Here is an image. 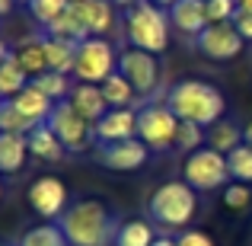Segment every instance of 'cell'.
<instances>
[{
    "label": "cell",
    "instance_id": "6da1fadb",
    "mask_svg": "<svg viewBox=\"0 0 252 246\" xmlns=\"http://www.w3.org/2000/svg\"><path fill=\"white\" fill-rule=\"evenodd\" d=\"M58 224L70 246H112L118 230L115 214L99 198H80L58 217Z\"/></svg>",
    "mask_w": 252,
    "mask_h": 246
},
{
    "label": "cell",
    "instance_id": "7a4b0ae2",
    "mask_svg": "<svg viewBox=\"0 0 252 246\" xmlns=\"http://www.w3.org/2000/svg\"><path fill=\"white\" fill-rule=\"evenodd\" d=\"M166 105L179 115V122H195L201 128H214L227 112L223 93L204 80H179L166 93Z\"/></svg>",
    "mask_w": 252,
    "mask_h": 246
},
{
    "label": "cell",
    "instance_id": "3957f363",
    "mask_svg": "<svg viewBox=\"0 0 252 246\" xmlns=\"http://www.w3.org/2000/svg\"><path fill=\"white\" fill-rule=\"evenodd\" d=\"M169 13H163V6H154L150 0H137L125 10V35L131 48L163 55L169 48Z\"/></svg>",
    "mask_w": 252,
    "mask_h": 246
},
{
    "label": "cell",
    "instance_id": "277c9868",
    "mask_svg": "<svg viewBox=\"0 0 252 246\" xmlns=\"http://www.w3.org/2000/svg\"><path fill=\"white\" fill-rule=\"evenodd\" d=\"M195 208H198L195 189L185 179H169V182L157 185V192L147 202L150 217L163 227H185L195 217Z\"/></svg>",
    "mask_w": 252,
    "mask_h": 246
},
{
    "label": "cell",
    "instance_id": "5b68a950",
    "mask_svg": "<svg viewBox=\"0 0 252 246\" xmlns=\"http://www.w3.org/2000/svg\"><path fill=\"white\" fill-rule=\"evenodd\" d=\"M118 70V55L105 35H90L77 45L74 77L80 83H105Z\"/></svg>",
    "mask_w": 252,
    "mask_h": 246
},
{
    "label": "cell",
    "instance_id": "8992f818",
    "mask_svg": "<svg viewBox=\"0 0 252 246\" xmlns=\"http://www.w3.org/2000/svg\"><path fill=\"white\" fill-rule=\"evenodd\" d=\"M137 138L150 150H169L179 138V115L166 103H147L137 112Z\"/></svg>",
    "mask_w": 252,
    "mask_h": 246
},
{
    "label": "cell",
    "instance_id": "52a82bcc",
    "mask_svg": "<svg viewBox=\"0 0 252 246\" xmlns=\"http://www.w3.org/2000/svg\"><path fill=\"white\" fill-rule=\"evenodd\" d=\"M182 179L191 189H201V192L230 185L227 154H220V150H214V147H201V150H195V154H189V160L182 166Z\"/></svg>",
    "mask_w": 252,
    "mask_h": 246
},
{
    "label": "cell",
    "instance_id": "ba28073f",
    "mask_svg": "<svg viewBox=\"0 0 252 246\" xmlns=\"http://www.w3.org/2000/svg\"><path fill=\"white\" fill-rule=\"evenodd\" d=\"M48 128L55 131L58 141H61L67 150H74V154L86 150L93 144V138H96V125L86 122L80 112L74 109V103H70V99L55 103V109H51V115H48Z\"/></svg>",
    "mask_w": 252,
    "mask_h": 246
},
{
    "label": "cell",
    "instance_id": "9c48e42d",
    "mask_svg": "<svg viewBox=\"0 0 252 246\" xmlns=\"http://www.w3.org/2000/svg\"><path fill=\"white\" fill-rule=\"evenodd\" d=\"M118 74L134 86L137 96H150V93L160 86V61L157 55L141 48H125L118 55Z\"/></svg>",
    "mask_w": 252,
    "mask_h": 246
},
{
    "label": "cell",
    "instance_id": "30bf717a",
    "mask_svg": "<svg viewBox=\"0 0 252 246\" xmlns=\"http://www.w3.org/2000/svg\"><path fill=\"white\" fill-rule=\"evenodd\" d=\"M243 42H246V38L236 32L233 23H211L208 29L195 38V48L201 51L204 58H211V61H233L243 51Z\"/></svg>",
    "mask_w": 252,
    "mask_h": 246
},
{
    "label": "cell",
    "instance_id": "8fae6325",
    "mask_svg": "<svg viewBox=\"0 0 252 246\" xmlns=\"http://www.w3.org/2000/svg\"><path fill=\"white\" fill-rule=\"evenodd\" d=\"M29 205L45 221H55V217H61L67 211V185L58 176H38L29 185Z\"/></svg>",
    "mask_w": 252,
    "mask_h": 246
},
{
    "label": "cell",
    "instance_id": "7c38bea8",
    "mask_svg": "<svg viewBox=\"0 0 252 246\" xmlns=\"http://www.w3.org/2000/svg\"><path fill=\"white\" fill-rule=\"evenodd\" d=\"M150 157V147L141 141V138H131V141H115V144H99L96 160L105 166V170L115 173H131L141 170Z\"/></svg>",
    "mask_w": 252,
    "mask_h": 246
},
{
    "label": "cell",
    "instance_id": "4fadbf2b",
    "mask_svg": "<svg viewBox=\"0 0 252 246\" xmlns=\"http://www.w3.org/2000/svg\"><path fill=\"white\" fill-rule=\"evenodd\" d=\"M137 138V112L134 109H109L96 122V141L99 144H115Z\"/></svg>",
    "mask_w": 252,
    "mask_h": 246
},
{
    "label": "cell",
    "instance_id": "5bb4252c",
    "mask_svg": "<svg viewBox=\"0 0 252 246\" xmlns=\"http://www.w3.org/2000/svg\"><path fill=\"white\" fill-rule=\"evenodd\" d=\"M112 0H70L67 10L86 26L90 35H105L115 23V13H112Z\"/></svg>",
    "mask_w": 252,
    "mask_h": 246
},
{
    "label": "cell",
    "instance_id": "9a60e30c",
    "mask_svg": "<svg viewBox=\"0 0 252 246\" xmlns=\"http://www.w3.org/2000/svg\"><path fill=\"white\" fill-rule=\"evenodd\" d=\"M169 23L176 26L182 35L198 38L204 29H208V10H204V0H179V3L169 6Z\"/></svg>",
    "mask_w": 252,
    "mask_h": 246
},
{
    "label": "cell",
    "instance_id": "2e32d148",
    "mask_svg": "<svg viewBox=\"0 0 252 246\" xmlns=\"http://www.w3.org/2000/svg\"><path fill=\"white\" fill-rule=\"evenodd\" d=\"M13 58L19 61V68L29 74V80L42 77L48 70V58H45V35H29L13 48Z\"/></svg>",
    "mask_w": 252,
    "mask_h": 246
},
{
    "label": "cell",
    "instance_id": "e0dca14e",
    "mask_svg": "<svg viewBox=\"0 0 252 246\" xmlns=\"http://www.w3.org/2000/svg\"><path fill=\"white\" fill-rule=\"evenodd\" d=\"M70 103H74V109L80 112L86 122H93V125L109 112V109H105L109 103H105L102 86H99V83H77L74 93H70Z\"/></svg>",
    "mask_w": 252,
    "mask_h": 246
},
{
    "label": "cell",
    "instance_id": "ac0fdd59",
    "mask_svg": "<svg viewBox=\"0 0 252 246\" xmlns=\"http://www.w3.org/2000/svg\"><path fill=\"white\" fill-rule=\"evenodd\" d=\"M26 138H29V154L38 157V160H45V163H58V160H64V154H67V147L58 141V135L48 128V122L35 125Z\"/></svg>",
    "mask_w": 252,
    "mask_h": 246
},
{
    "label": "cell",
    "instance_id": "d6986e66",
    "mask_svg": "<svg viewBox=\"0 0 252 246\" xmlns=\"http://www.w3.org/2000/svg\"><path fill=\"white\" fill-rule=\"evenodd\" d=\"M29 154V138L13 135V131H0V173H19Z\"/></svg>",
    "mask_w": 252,
    "mask_h": 246
},
{
    "label": "cell",
    "instance_id": "ffe728a7",
    "mask_svg": "<svg viewBox=\"0 0 252 246\" xmlns=\"http://www.w3.org/2000/svg\"><path fill=\"white\" fill-rule=\"evenodd\" d=\"M13 105H16L26 118H32L35 125H45V122H48V115H51V109H55V103H51L38 86H32V83L26 86L19 96H13Z\"/></svg>",
    "mask_w": 252,
    "mask_h": 246
},
{
    "label": "cell",
    "instance_id": "44dd1931",
    "mask_svg": "<svg viewBox=\"0 0 252 246\" xmlns=\"http://www.w3.org/2000/svg\"><path fill=\"white\" fill-rule=\"evenodd\" d=\"M45 58H48V70H58V74H74L77 42H64V38L45 35Z\"/></svg>",
    "mask_w": 252,
    "mask_h": 246
},
{
    "label": "cell",
    "instance_id": "7402d4cb",
    "mask_svg": "<svg viewBox=\"0 0 252 246\" xmlns=\"http://www.w3.org/2000/svg\"><path fill=\"white\" fill-rule=\"evenodd\" d=\"M32 80H29V74H26L23 68H19V61L16 58H6L3 64H0V99H13V96H19V93L26 90Z\"/></svg>",
    "mask_w": 252,
    "mask_h": 246
},
{
    "label": "cell",
    "instance_id": "603a6c76",
    "mask_svg": "<svg viewBox=\"0 0 252 246\" xmlns=\"http://www.w3.org/2000/svg\"><path fill=\"white\" fill-rule=\"evenodd\" d=\"M16 246H70V243H67V237H64L61 224L45 221V224H38V227L26 230V234L19 237Z\"/></svg>",
    "mask_w": 252,
    "mask_h": 246
},
{
    "label": "cell",
    "instance_id": "cb8c5ba5",
    "mask_svg": "<svg viewBox=\"0 0 252 246\" xmlns=\"http://www.w3.org/2000/svg\"><path fill=\"white\" fill-rule=\"evenodd\" d=\"M154 227L147 221H125L115 230V243L112 246H154Z\"/></svg>",
    "mask_w": 252,
    "mask_h": 246
},
{
    "label": "cell",
    "instance_id": "d4e9b609",
    "mask_svg": "<svg viewBox=\"0 0 252 246\" xmlns=\"http://www.w3.org/2000/svg\"><path fill=\"white\" fill-rule=\"evenodd\" d=\"M32 86H38V90L45 93V96L51 99V103H64V99H70V93H74L77 83H70L67 74H58V70H45L42 77H35Z\"/></svg>",
    "mask_w": 252,
    "mask_h": 246
},
{
    "label": "cell",
    "instance_id": "484cf974",
    "mask_svg": "<svg viewBox=\"0 0 252 246\" xmlns=\"http://www.w3.org/2000/svg\"><path fill=\"white\" fill-rule=\"evenodd\" d=\"M45 32H48L51 38H64V42H77V45H80L83 38H90V32H86V26H83L80 19H77L74 13H70V10H64L61 16H58L55 23H51L48 29H45Z\"/></svg>",
    "mask_w": 252,
    "mask_h": 246
},
{
    "label": "cell",
    "instance_id": "4316f807",
    "mask_svg": "<svg viewBox=\"0 0 252 246\" xmlns=\"http://www.w3.org/2000/svg\"><path fill=\"white\" fill-rule=\"evenodd\" d=\"M99 86H102V96H105V103H109L112 109H128V105L134 103V96H137L134 86L125 80L118 70H115V74H112L105 83H99Z\"/></svg>",
    "mask_w": 252,
    "mask_h": 246
},
{
    "label": "cell",
    "instance_id": "83f0119b",
    "mask_svg": "<svg viewBox=\"0 0 252 246\" xmlns=\"http://www.w3.org/2000/svg\"><path fill=\"white\" fill-rule=\"evenodd\" d=\"M35 128L32 118H26L23 112L13 105V99H0V131H13V135H29Z\"/></svg>",
    "mask_w": 252,
    "mask_h": 246
},
{
    "label": "cell",
    "instance_id": "f1b7e54d",
    "mask_svg": "<svg viewBox=\"0 0 252 246\" xmlns=\"http://www.w3.org/2000/svg\"><path fill=\"white\" fill-rule=\"evenodd\" d=\"M227 163H230V179L233 182H252V144L243 141L240 147H233L227 154Z\"/></svg>",
    "mask_w": 252,
    "mask_h": 246
},
{
    "label": "cell",
    "instance_id": "f546056e",
    "mask_svg": "<svg viewBox=\"0 0 252 246\" xmlns=\"http://www.w3.org/2000/svg\"><path fill=\"white\" fill-rule=\"evenodd\" d=\"M211 147L220 150V154H230L233 147H240L243 144V128H236L233 122H217L214 128H211Z\"/></svg>",
    "mask_w": 252,
    "mask_h": 246
},
{
    "label": "cell",
    "instance_id": "4dcf8cb0",
    "mask_svg": "<svg viewBox=\"0 0 252 246\" xmlns=\"http://www.w3.org/2000/svg\"><path fill=\"white\" fill-rule=\"evenodd\" d=\"M67 3L70 0H29V13H32V19H35L38 26L48 29V26L67 10Z\"/></svg>",
    "mask_w": 252,
    "mask_h": 246
},
{
    "label": "cell",
    "instance_id": "1f68e13d",
    "mask_svg": "<svg viewBox=\"0 0 252 246\" xmlns=\"http://www.w3.org/2000/svg\"><path fill=\"white\" fill-rule=\"evenodd\" d=\"M176 147L182 154H195V150L204 147V128L195 122H179V138H176Z\"/></svg>",
    "mask_w": 252,
    "mask_h": 246
},
{
    "label": "cell",
    "instance_id": "d6a6232c",
    "mask_svg": "<svg viewBox=\"0 0 252 246\" xmlns=\"http://www.w3.org/2000/svg\"><path fill=\"white\" fill-rule=\"evenodd\" d=\"M204 10H208V23H233L240 3L236 0H204Z\"/></svg>",
    "mask_w": 252,
    "mask_h": 246
},
{
    "label": "cell",
    "instance_id": "836d02e7",
    "mask_svg": "<svg viewBox=\"0 0 252 246\" xmlns=\"http://www.w3.org/2000/svg\"><path fill=\"white\" fill-rule=\"evenodd\" d=\"M249 202H252L249 185H243V182H230V185H223V205H227V208L243 211V208H249Z\"/></svg>",
    "mask_w": 252,
    "mask_h": 246
},
{
    "label": "cell",
    "instance_id": "e575fe53",
    "mask_svg": "<svg viewBox=\"0 0 252 246\" xmlns=\"http://www.w3.org/2000/svg\"><path fill=\"white\" fill-rule=\"evenodd\" d=\"M179 246H214V240H211L204 230H182V234L176 237Z\"/></svg>",
    "mask_w": 252,
    "mask_h": 246
},
{
    "label": "cell",
    "instance_id": "d590c367",
    "mask_svg": "<svg viewBox=\"0 0 252 246\" xmlns=\"http://www.w3.org/2000/svg\"><path fill=\"white\" fill-rule=\"evenodd\" d=\"M233 26H236V32H240L246 42H252V13H236Z\"/></svg>",
    "mask_w": 252,
    "mask_h": 246
},
{
    "label": "cell",
    "instance_id": "8d00e7d4",
    "mask_svg": "<svg viewBox=\"0 0 252 246\" xmlns=\"http://www.w3.org/2000/svg\"><path fill=\"white\" fill-rule=\"evenodd\" d=\"M10 55H13V51H10V45H6L3 38H0V64H3V61H6Z\"/></svg>",
    "mask_w": 252,
    "mask_h": 246
},
{
    "label": "cell",
    "instance_id": "74e56055",
    "mask_svg": "<svg viewBox=\"0 0 252 246\" xmlns=\"http://www.w3.org/2000/svg\"><path fill=\"white\" fill-rule=\"evenodd\" d=\"M154 246H179V243H176V240H169V237H157Z\"/></svg>",
    "mask_w": 252,
    "mask_h": 246
},
{
    "label": "cell",
    "instance_id": "f35d334b",
    "mask_svg": "<svg viewBox=\"0 0 252 246\" xmlns=\"http://www.w3.org/2000/svg\"><path fill=\"white\" fill-rule=\"evenodd\" d=\"M10 10H13V0H0V16H6Z\"/></svg>",
    "mask_w": 252,
    "mask_h": 246
},
{
    "label": "cell",
    "instance_id": "ab89813d",
    "mask_svg": "<svg viewBox=\"0 0 252 246\" xmlns=\"http://www.w3.org/2000/svg\"><path fill=\"white\" fill-rule=\"evenodd\" d=\"M240 3V13H252V0H236Z\"/></svg>",
    "mask_w": 252,
    "mask_h": 246
},
{
    "label": "cell",
    "instance_id": "60d3db41",
    "mask_svg": "<svg viewBox=\"0 0 252 246\" xmlns=\"http://www.w3.org/2000/svg\"><path fill=\"white\" fill-rule=\"evenodd\" d=\"M243 141H246V144H252V122L246 125V128H243Z\"/></svg>",
    "mask_w": 252,
    "mask_h": 246
},
{
    "label": "cell",
    "instance_id": "b9f144b4",
    "mask_svg": "<svg viewBox=\"0 0 252 246\" xmlns=\"http://www.w3.org/2000/svg\"><path fill=\"white\" fill-rule=\"evenodd\" d=\"M112 3H115V6H125V10H128V6H134L137 0H112Z\"/></svg>",
    "mask_w": 252,
    "mask_h": 246
},
{
    "label": "cell",
    "instance_id": "7bdbcfd3",
    "mask_svg": "<svg viewBox=\"0 0 252 246\" xmlns=\"http://www.w3.org/2000/svg\"><path fill=\"white\" fill-rule=\"evenodd\" d=\"M154 6H172V3H179V0H150Z\"/></svg>",
    "mask_w": 252,
    "mask_h": 246
},
{
    "label": "cell",
    "instance_id": "ee69618b",
    "mask_svg": "<svg viewBox=\"0 0 252 246\" xmlns=\"http://www.w3.org/2000/svg\"><path fill=\"white\" fill-rule=\"evenodd\" d=\"M23 3H29V0H23Z\"/></svg>",
    "mask_w": 252,
    "mask_h": 246
}]
</instances>
